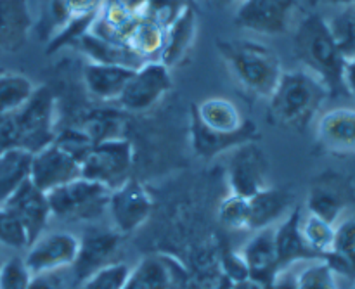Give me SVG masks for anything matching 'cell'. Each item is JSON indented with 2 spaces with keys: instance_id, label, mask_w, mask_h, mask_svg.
<instances>
[{
  "instance_id": "1",
  "label": "cell",
  "mask_w": 355,
  "mask_h": 289,
  "mask_svg": "<svg viewBox=\"0 0 355 289\" xmlns=\"http://www.w3.org/2000/svg\"><path fill=\"white\" fill-rule=\"evenodd\" d=\"M259 141V128L225 97H208L194 106L191 144L203 159Z\"/></svg>"
},
{
  "instance_id": "2",
  "label": "cell",
  "mask_w": 355,
  "mask_h": 289,
  "mask_svg": "<svg viewBox=\"0 0 355 289\" xmlns=\"http://www.w3.org/2000/svg\"><path fill=\"white\" fill-rule=\"evenodd\" d=\"M293 54L328 90L331 99L350 97L345 87V55L340 51L328 21L319 14H309L298 23L293 38Z\"/></svg>"
},
{
  "instance_id": "3",
  "label": "cell",
  "mask_w": 355,
  "mask_h": 289,
  "mask_svg": "<svg viewBox=\"0 0 355 289\" xmlns=\"http://www.w3.org/2000/svg\"><path fill=\"white\" fill-rule=\"evenodd\" d=\"M329 99L326 87L307 71H283L267 99L270 125L286 130H305Z\"/></svg>"
},
{
  "instance_id": "4",
  "label": "cell",
  "mask_w": 355,
  "mask_h": 289,
  "mask_svg": "<svg viewBox=\"0 0 355 289\" xmlns=\"http://www.w3.org/2000/svg\"><path fill=\"white\" fill-rule=\"evenodd\" d=\"M217 51L246 94L269 99L284 71L272 49L255 40H218Z\"/></svg>"
},
{
  "instance_id": "5",
  "label": "cell",
  "mask_w": 355,
  "mask_h": 289,
  "mask_svg": "<svg viewBox=\"0 0 355 289\" xmlns=\"http://www.w3.org/2000/svg\"><path fill=\"white\" fill-rule=\"evenodd\" d=\"M135 151L127 137L101 141L82 159V177L114 191L127 182L134 168Z\"/></svg>"
},
{
  "instance_id": "6",
  "label": "cell",
  "mask_w": 355,
  "mask_h": 289,
  "mask_svg": "<svg viewBox=\"0 0 355 289\" xmlns=\"http://www.w3.org/2000/svg\"><path fill=\"white\" fill-rule=\"evenodd\" d=\"M111 191L83 177L49 191V207L52 217L62 220H90L107 210Z\"/></svg>"
},
{
  "instance_id": "7",
  "label": "cell",
  "mask_w": 355,
  "mask_h": 289,
  "mask_svg": "<svg viewBox=\"0 0 355 289\" xmlns=\"http://www.w3.org/2000/svg\"><path fill=\"white\" fill-rule=\"evenodd\" d=\"M19 148L30 152L40 151L55 141V99L49 87H37L31 99L14 113Z\"/></svg>"
},
{
  "instance_id": "8",
  "label": "cell",
  "mask_w": 355,
  "mask_h": 289,
  "mask_svg": "<svg viewBox=\"0 0 355 289\" xmlns=\"http://www.w3.org/2000/svg\"><path fill=\"white\" fill-rule=\"evenodd\" d=\"M298 0H239L234 24L259 35H284L295 24Z\"/></svg>"
},
{
  "instance_id": "9",
  "label": "cell",
  "mask_w": 355,
  "mask_h": 289,
  "mask_svg": "<svg viewBox=\"0 0 355 289\" xmlns=\"http://www.w3.org/2000/svg\"><path fill=\"white\" fill-rule=\"evenodd\" d=\"M172 73L162 61L144 62L121 92L118 104L128 113H144L155 107L172 90Z\"/></svg>"
},
{
  "instance_id": "10",
  "label": "cell",
  "mask_w": 355,
  "mask_h": 289,
  "mask_svg": "<svg viewBox=\"0 0 355 289\" xmlns=\"http://www.w3.org/2000/svg\"><path fill=\"white\" fill-rule=\"evenodd\" d=\"M229 191L243 198L255 196L260 191L270 187L269 184V161L266 152L257 142H246L232 149L229 155L227 170Z\"/></svg>"
},
{
  "instance_id": "11",
  "label": "cell",
  "mask_w": 355,
  "mask_h": 289,
  "mask_svg": "<svg viewBox=\"0 0 355 289\" xmlns=\"http://www.w3.org/2000/svg\"><path fill=\"white\" fill-rule=\"evenodd\" d=\"M355 203V189L349 177L326 172L314 179L309 189L305 207L311 215L336 225L347 208Z\"/></svg>"
},
{
  "instance_id": "12",
  "label": "cell",
  "mask_w": 355,
  "mask_h": 289,
  "mask_svg": "<svg viewBox=\"0 0 355 289\" xmlns=\"http://www.w3.org/2000/svg\"><path fill=\"white\" fill-rule=\"evenodd\" d=\"M151 211V194L139 180L130 177L127 182L111 191L107 200V213L118 234L128 236L137 231L149 220Z\"/></svg>"
},
{
  "instance_id": "13",
  "label": "cell",
  "mask_w": 355,
  "mask_h": 289,
  "mask_svg": "<svg viewBox=\"0 0 355 289\" xmlns=\"http://www.w3.org/2000/svg\"><path fill=\"white\" fill-rule=\"evenodd\" d=\"M78 249L80 239L71 232H51L31 243L23 260L31 276H45L73 267Z\"/></svg>"
},
{
  "instance_id": "14",
  "label": "cell",
  "mask_w": 355,
  "mask_h": 289,
  "mask_svg": "<svg viewBox=\"0 0 355 289\" xmlns=\"http://www.w3.org/2000/svg\"><path fill=\"white\" fill-rule=\"evenodd\" d=\"M82 177V165L58 142L45 146L31 156L30 180L44 193Z\"/></svg>"
},
{
  "instance_id": "15",
  "label": "cell",
  "mask_w": 355,
  "mask_h": 289,
  "mask_svg": "<svg viewBox=\"0 0 355 289\" xmlns=\"http://www.w3.org/2000/svg\"><path fill=\"white\" fill-rule=\"evenodd\" d=\"M3 208L19 222L30 245L44 234L49 220L52 218L47 193L38 189L31 180L24 182Z\"/></svg>"
},
{
  "instance_id": "16",
  "label": "cell",
  "mask_w": 355,
  "mask_h": 289,
  "mask_svg": "<svg viewBox=\"0 0 355 289\" xmlns=\"http://www.w3.org/2000/svg\"><path fill=\"white\" fill-rule=\"evenodd\" d=\"M123 236L114 229H92L80 239V249L73 269L78 283H83L103 267L110 265L113 256L120 249Z\"/></svg>"
},
{
  "instance_id": "17",
  "label": "cell",
  "mask_w": 355,
  "mask_h": 289,
  "mask_svg": "<svg viewBox=\"0 0 355 289\" xmlns=\"http://www.w3.org/2000/svg\"><path fill=\"white\" fill-rule=\"evenodd\" d=\"M315 141L328 155H355V110L336 107L322 114L315 127Z\"/></svg>"
},
{
  "instance_id": "18",
  "label": "cell",
  "mask_w": 355,
  "mask_h": 289,
  "mask_svg": "<svg viewBox=\"0 0 355 289\" xmlns=\"http://www.w3.org/2000/svg\"><path fill=\"white\" fill-rule=\"evenodd\" d=\"M187 272L166 255H146L130 269L123 289H175Z\"/></svg>"
},
{
  "instance_id": "19",
  "label": "cell",
  "mask_w": 355,
  "mask_h": 289,
  "mask_svg": "<svg viewBox=\"0 0 355 289\" xmlns=\"http://www.w3.org/2000/svg\"><path fill=\"white\" fill-rule=\"evenodd\" d=\"M198 35V14L191 3L184 6L175 17L166 24L159 61L168 68L180 66L189 55Z\"/></svg>"
},
{
  "instance_id": "20",
  "label": "cell",
  "mask_w": 355,
  "mask_h": 289,
  "mask_svg": "<svg viewBox=\"0 0 355 289\" xmlns=\"http://www.w3.org/2000/svg\"><path fill=\"white\" fill-rule=\"evenodd\" d=\"M239 255L245 260L250 279L266 288L281 270L274 243V227L253 232L252 238L239 249Z\"/></svg>"
},
{
  "instance_id": "21",
  "label": "cell",
  "mask_w": 355,
  "mask_h": 289,
  "mask_svg": "<svg viewBox=\"0 0 355 289\" xmlns=\"http://www.w3.org/2000/svg\"><path fill=\"white\" fill-rule=\"evenodd\" d=\"M302 208L295 207L283 220L274 225V243H276L279 267L290 269L300 262H318V255L312 252L302 236Z\"/></svg>"
},
{
  "instance_id": "22",
  "label": "cell",
  "mask_w": 355,
  "mask_h": 289,
  "mask_svg": "<svg viewBox=\"0 0 355 289\" xmlns=\"http://www.w3.org/2000/svg\"><path fill=\"white\" fill-rule=\"evenodd\" d=\"M135 69L125 68V66L101 64V62L90 61L83 68V85H85L87 94L96 100L118 103Z\"/></svg>"
},
{
  "instance_id": "23",
  "label": "cell",
  "mask_w": 355,
  "mask_h": 289,
  "mask_svg": "<svg viewBox=\"0 0 355 289\" xmlns=\"http://www.w3.org/2000/svg\"><path fill=\"white\" fill-rule=\"evenodd\" d=\"M248 201L250 232L274 227L295 208L293 194L272 186L248 198Z\"/></svg>"
},
{
  "instance_id": "24",
  "label": "cell",
  "mask_w": 355,
  "mask_h": 289,
  "mask_svg": "<svg viewBox=\"0 0 355 289\" xmlns=\"http://www.w3.org/2000/svg\"><path fill=\"white\" fill-rule=\"evenodd\" d=\"M33 17L28 0H0V51L17 52L28 40Z\"/></svg>"
},
{
  "instance_id": "25",
  "label": "cell",
  "mask_w": 355,
  "mask_h": 289,
  "mask_svg": "<svg viewBox=\"0 0 355 289\" xmlns=\"http://www.w3.org/2000/svg\"><path fill=\"white\" fill-rule=\"evenodd\" d=\"M33 152L23 148H12L0 152V208L6 207L12 194L30 180Z\"/></svg>"
},
{
  "instance_id": "26",
  "label": "cell",
  "mask_w": 355,
  "mask_h": 289,
  "mask_svg": "<svg viewBox=\"0 0 355 289\" xmlns=\"http://www.w3.org/2000/svg\"><path fill=\"white\" fill-rule=\"evenodd\" d=\"M165 28L159 21L144 16L134 24L127 35L125 47L137 55L141 61H159L163 42H165Z\"/></svg>"
},
{
  "instance_id": "27",
  "label": "cell",
  "mask_w": 355,
  "mask_h": 289,
  "mask_svg": "<svg viewBox=\"0 0 355 289\" xmlns=\"http://www.w3.org/2000/svg\"><path fill=\"white\" fill-rule=\"evenodd\" d=\"M75 45L80 49V51L85 52V55L92 62L125 66V68H130V69H137L144 64V61H141L137 55L132 54L125 45L104 42L101 40V38L94 37L90 31H87V33L83 35Z\"/></svg>"
},
{
  "instance_id": "28",
  "label": "cell",
  "mask_w": 355,
  "mask_h": 289,
  "mask_svg": "<svg viewBox=\"0 0 355 289\" xmlns=\"http://www.w3.org/2000/svg\"><path fill=\"white\" fill-rule=\"evenodd\" d=\"M322 262L335 276L355 277V215L336 227L335 246Z\"/></svg>"
},
{
  "instance_id": "29",
  "label": "cell",
  "mask_w": 355,
  "mask_h": 289,
  "mask_svg": "<svg viewBox=\"0 0 355 289\" xmlns=\"http://www.w3.org/2000/svg\"><path fill=\"white\" fill-rule=\"evenodd\" d=\"M35 89L33 82L21 73H0V114L17 113L31 99Z\"/></svg>"
},
{
  "instance_id": "30",
  "label": "cell",
  "mask_w": 355,
  "mask_h": 289,
  "mask_svg": "<svg viewBox=\"0 0 355 289\" xmlns=\"http://www.w3.org/2000/svg\"><path fill=\"white\" fill-rule=\"evenodd\" d=\"M302 236L309 248L318 255L319 260H324V256L335 246L336 225L315 217V215L307 213V217H302Z\"/></svg>"
},
{
  "instance_id": "31",
  "label": "cell",
  "mask_w": 355,
  "mask_h": 289,
  "mask_svg": "<svg viewBox=\"0 0 355 289\" xmlns=\"http://www.w3.org/2000/svg\"><path fill=\"white\" fill-rule=\"evenodd\" d=\"M218 220L229 231H250L248 198L229 193L218 204Z\"/></svg>"
},
{
  "instance_id": "32",
  "label": "cell",
  "mask_w": 355,
  "mask_h": 289,
  "mask_svg": "<svg viewBox=\"0 0 355 289\" xmlns=\"http://www.w3.org/2000/svg\"><path fill=\"white\" fill-rule=\"evenodd\" d=\"M329 30L338 44L340 51L350 59L355 55V6H349L329 21Z\"/></svg>"
},
{
  "instance_id": "33",
  "label": "cell",
  "mask_w": 355,
  "mask_h": 289,
  "mask_svg": "<svg viewBox=\"0 0 355 289\" xmlns=\"http://www.w3.org/2000/svg\"><path fill=\"white\" fill-rule=\"evenodd\" d=\"M130 267L123 262H111L87 277L80 289H123Z\"/></svg>"
},
{
  "instance_id": "34",
  "label": "cell",
  "mask_w": 355,
  "mask_h": 289,
  "mask_svg": "<svg viewBox=\"0 0 355 289\" xmlns=\"http://www.w3.org/2000/svg\"><path fill=\"white\" fill-rule=\"evenodd\" d=\"M298 289H338L336 276L322 260L298 272Z\"/></svg>"
},
{
  "instance_id": "35",
  "label": "cell",
  "mask_w": 355,
  "mask_h": 289,
  "mask_svg": "<svg viewBox=\"0 0 355 289\" xmlns=\"http://www.w3.org/2000/svg\"><path fill=\"white\" fill-rule=\"evenodd\" d=\"M31 279L33 276L19 256L7 259L0 267V289H28Z\"/></svg>"
},
{
  "instance_id": "36",
  "label": "cell",
  "mask_w": 355,
  "mask_h": 289,
  "mask_svg": "<svg viewBox=\"0 0 355 289\" xmlns=\"http://www.w3.org/2000/svg\"><path fill=\"white\" fill-rule=\"evenodd\" d=\"M0 245L12 249H24L30 246L24 229L6 208H0Z\"/></svg>"
},
{
  "instance_id": "37",
  "label": "cell",
  "mask_w": 355,
  "mask_h": 289,
  "mask_svg": "<svg viewBox=\"0 0 355 289\" xmlns=\"http://www.w3.org/2000/svg\"><path fill=\"white\" fill-rule=\"evenodd\" d=\"M64 6L66 21H83L92 24L103 7L104 0H61Z\"/></svg>"
},
{
  "instance_id": "38",
  "label": "cell",
  "mask_w": 355,
  "mask_h": 289,
  "mask_svg": "<svg viewBox=\"0 0 355 289\" xmlns=\"http://www.w3.org/2000/svg\"><path fill=\"white\" fill-rule=\"evenodd\" d=\"M187 3V0H149L148 16L166 26Z\"/></svg>"
},
{
  "instance_id": "39",
  "label": "cell",
  "mask_w": 355,
  "mask_h": 289,
  "mask_svg": "<svg viewBox=\"0 0 355 289\" xmlns=\"http://www.w3.org/2000/svg\"><path fill=\"white\" fill-rule=\"evenodd\" d=\"M218 265H220V270L231 283L248 279V269H246L245 260L241 259L239 252L222 253L218 256Z\"/></svg>"
},
{
  "instance_id": "40",
  "label": "cell",
  "mask_w": 355,
  "mask_h": 289,
  "mask_svg": "<svg viewBox=\"0 0 355 289\" xmlns=\"http://www.w3.org/2000/svg\"><path fill=\"white\" fill-rule=\"evenodd\" d=\"M263 289H298V272H295L293 267L279 270Z\"/></svg>"
},
{
  "instance_id": "41",
  "label": "cell",
  "mask_w": 355,
  "mask_h": 289,
  "mask_svg": "<svg viewBox=\"0 0 355 289\" xmlns=\"http://www.w3.org/2000/svg\"><path fill=\"white\" fill-rule=\"evenodd\" d=\"M28 289H62V284L58 276L45 274V276H33Z\"/></svg>"
},
{
  "instance_id": "42",
  "label": "cell",
  "mask_w": 355,
  "mask_h": 289,
  "mask_svg": "<svg viewBox=\"0 0 355 289\" xmlns=\"http://www.w3.org/2000/svg\"><path fill=\"white\" fill-rule=\"evenodd\" d=\"M345 87H347V92H349L350 97L355 99V55L354 58L347 59V64H345Z\"/></svg>"
},
{
  "instance_id": "43",
  "label": "cell",
  "mask_w": 355,
  "mask_h": 289,
  "mask_svg": "<svg viewBox=\"0 0 355 289\" xmlns=\"http://www.w3.org/2000/svg\"><path fill=\"white\" fill-rule=\"evenodd\" d=\"M229 289H263L262 284H259L257 281L253 279H243V281H236V283H231Z\"/></svg>"
},
{
  "instance_id": "44",
  "label": "cell",
  "mask_w": 355,
  "mask_h": 289,
  "mask_svg": "<svg viewBox=\"0 0 355 289\" xmlns=\"http://www.w3.org/2000/svg\"><path fill=\"white\" fill-rule=\"evenodd\" d=\"M312 6H355V0H309Z\"/></svg>"
},
{
  "instance_id": "45",
  "label": "cell",
  "mask_w": 355,
  "mask_h": 289,
  "mask_svg": "<svg viewBox=\"0 0 355 289\" xmlns=\"http://www.w3.org/2000/svg\"><path fill=\"white\" fill-rule=\"evenodd\" d=\"M211 2H217V3H231L234 0H211Z\"/></svg>"
},
{
  "instance_id": "46",
  "label": "cell",
  "mask_w": 355,
  "mask_h": 289,
  "mask_svg": "<svg viewBox=\"0 0 355 289\" xmlns=\"http://www.w3.org/2000/svg\"><path fill=\"white\" fill-rule=\"evenodd\" d=\"M2 263H3V260H2V256H0V267H2Z\"/></svg>"
},
{
  "instance_id": "47",
  "label": "cell",
  "mask_w": 355,
  "mask_h": 289,
  "mask_svg": "<svg viewBox=\"0 0 355 289\" xmlns=\"http://www.w3.org/2000/svg\"><path fill=\"white\" fill-rule=\"evenodd\" d=\"M354 289H355V284H354Z\"/></svg>"
}]
</instances>
